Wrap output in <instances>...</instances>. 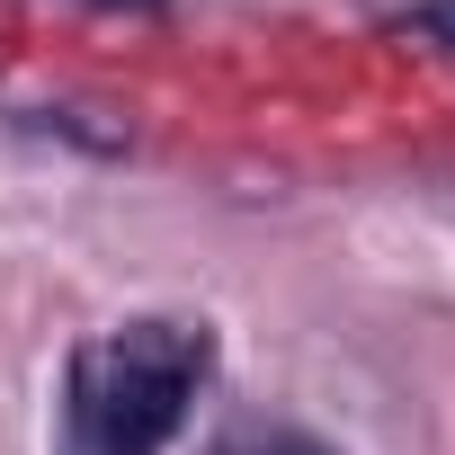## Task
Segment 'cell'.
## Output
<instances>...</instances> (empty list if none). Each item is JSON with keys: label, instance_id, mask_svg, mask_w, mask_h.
Here are the masks:
<instances>
[{"label": "cell", "instance_id": "obj_1", "mask_svg": "<svg viewBox=\"0 0 455 455\" xmlns=\"http://www.w3.org/2000/svg\"><path fill=\"white\" fill-rule=\"evenodd\" d=\"M214 375V331L205 322H116L72 348L63 366V455H161L196 393Z\"/></svg>", "mask_w": 455, "mask_h": 455}, {"label": "cell", "instance_id": "obj_2", "mask_svg": "<svg viewBox=\"0 0 455 455\" xmlns=\"http://www.w3.org/2000/svg\"><path fill=\"white\" fill-rule=\"evenodd\" d=\"M214 455H339V446H322V437H304V428H233Z\"/></svg>", "mask_w": 455, "mask_h": 455}, {"label": "cell", "instance_id": "obj_3", "mask_svg": "<svg viewBox=\"0 0 455 455\" xmlns=\"http://www.w3.org/2000/svg\"><path fill=\"white\" fill-rule=\"evenodd\" d=\"M393 28L419 36V45H446V54H455V0H411V10H393Z\"/></svg>", "mask_w": 455, "mask_h": 455}, {"label": "cell", "instance_id": "obj_4", "mask_svg": "<svg viewBox=\"0 0 455 455\" xmlns=\"http://www.w3.org/2000/svg\"><path fill=\"white\" fill-rule=\"evenodd\" d=\"M99 10H170V0H99Z\"/></svg>", "mask_w": 455, "mask_h": 455}]
</instances>
